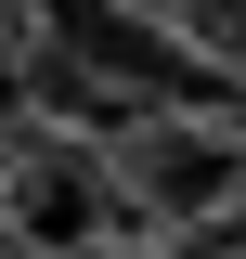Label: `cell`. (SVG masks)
Instances as JSON below:
<instances>
[{"mask_svg":"<svg viewBox=\"0 0 246 259\" xmlns=\"http://www.w3.org/2000/svg\"><path fill=\"white\" fill-rule=\"evenodd\" d=\"M104 221H117V156L52 143V130H13V156H0V233L39 246V259H65V246H104Z\"/></svg>","mask_w":246,"mask_h":259,"instance_id":"cell-1","label":"cell"},{"mask_svg":"<svg viewBox=\"0 0 246 259\" xmlns=\"http://www.w3.org/2000/svg\"><path fill=\"white\" fill-rule=\"evenodd\" d=\"M117 194L155 207V221H220V207L246 194V143H233L220 117H194V104L130 117V130H117Z\"/></svg>","mask_w":246,"mask_h":259,"instance_id":"cell-2","label":"cell"},{"mask_svg":"<svg viewBox=\"0 0 246 259\" xmlns=\"http://www.w3.org/2000/svg\"><path fill=\"white\" fill-rule=\"evenodd\" d=\"M26 117V39H0V130Z\"/></svg>","mask_w":246,"mask_h":259,"instance_id":"cell-3","label":"cell"},{"mask_svg":"<svg viewBox=\"0 0 246 259\" xmlns=\"http://www.w3.org/2000/svg\"><path fill=\"white\" fill-rule=\"evenodd\" d=\"M0 259H13V233H0Z\"/></svg>","mask_w":246,"mask_h":259,"instance_id":"cell-4","label":"cell"}]
</instances>
